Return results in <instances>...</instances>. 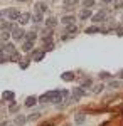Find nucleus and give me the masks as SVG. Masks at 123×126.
Wrapping results in <instances>:
<instances>
[{"mask_svg":"<svg viewBox=\"0 0 123 126\" xmlns=\"http://www.w3.org/2000/svg\"><path fill=\"white\" fill-rule=\"evenodd\" d=\"M123 7V0H116L115 2V9H122Z\"/></svg>","mask_w":123,"mask_h":126,"instance_id":"nucleus-25","label":"nucleus"},{"mask_svg":"<svg viewBox=\"0 0 123 126\" xmlns=\"http://www.w3.org/2000/svg\"><path fill=\"white\" fill-rule=\"evenodd\" d=\"M2 97H3L5 101H12V103H14L15 93H14V91H3V93H2Z\"/></svg>","mask_w":123,"mask_h":126,"instance_id":"nucleus-5","label":"nucleus"},{"mask_svg":"<svg viewBox=\"0 0 123 126\" xmlns=\"http://www.w3.org/2000/svg\"><path fill=\"white\" fill-rule=\"evenodd\" d=\"M44 54H46V50H36L34 56H32V59H34V61H42Z\"/></svg>","mask_w":123,"mask_h":126,"instance_id":"nucleus-12","label":"nucleus"},{"mask_svg":"<svg viewBox=\"0 0 123 126\" xmlns=\"http://www.w3.org/2000/svg\"><path fill=\"white\" fill-rule=\"evenodd\" d=\"M34 22H36V24H41V22H42V12H36V15H34Z\"/></svg>","mask_w":123,"mask_h":126,"instance_id":"nucleus-18","label":"nucleus"},{"mask_svg":"<svg viewBox=\"0 0 123 126\" xmlns=\"http://www.w3.org/2000/svg\"><path fill=\"white\" fill-rule=\"evenodd\" d=\"M89 17H91V10H89V9L81 10V14H79V19H81V20H86V19H89Z\"/></svg>","mask_w":123,"mask_h":126,"instance_id":"nucleus-10","label":"nucleus"},{"mask_svg":"<svg viewBox=\"0 0 123 126\" xmlns=\"http://www.w3.org/2000/svg\"><path fill=\"white\" fill-rule=\"evenodd\" d=\"M36 10H37V12H46V10H47V5H46V3H37V5H36Z\"/></svg>","mask_w":123,"mask_h":126,"instance_id":"nucleus-19","label":"nucleus"},{"mask_svg":"<svg viewBox=\"0 0 123 126\" xmlns=\"http://www.w3.org/2000/svg\"><path fill=\"white\" fill-rule=\"evenodd\" d=\"M25 121H27V118H25V116H17V118H15V126L25 125Z\"/></svg>","mask_w":123,"mask_h":126,"instance_id":"nucleus-14","label":"nucleus"},{"mask_svg":"<svg viewBox=\"0 0 123 126\" xmlns=\"http://www.w3.org/2000/svg\"><path fill=\"white\" fill-rule=\"evenodd\" d=\"M100 78H101V79H108V78H110V74H108V72H101Z\"/></svg>","mask_w":123,"mask_h":126,"instance_id":"nucleus-29","label":"nucleus"},{"mask_svg":"<svg viewBox=\"0 0 123 126\" xmlns=\"http://www.w3.org/2000/svg\"><path fill=\"white\" fill-rule=\"evenodd\" d=\"M19 59H20V56L17 54V52H15V54H12V57H10V61H14V62H17Z\"/></svg>","mask_w":123,"mask_h":126,"instance_id":"nucleus-26","label":"nucleus"},{"mask_svg":"<svg viewBox=\"0 0 123 126\" xmlns=\"http://www.w3.org/2000/svg\"><path fill=\"white\" fill-rule=\"evenodd\" d=\"M83 5H84L86 9H91V7L95 5V0H84V2H83Z\"/></svg>","mask_w":123,"mask_h":126,"instance_id":"nucleus-20","label":"nucleus"},{"mask_svg":"<svg viewBox=\"0 0 123 126\" xmlns=\"http://www.w3.org/2000/svg\"><path fill=\"white\" fill-rule=\"evenodd\" d=\"M0 29L14 32V30H15V25H14V22H2V24H0Z\"/></svg>","mask_w":123,"mask_h":126,"instance_id":"nucleus-4","label":"nucleus"},{"mask_svg":"<svg viewBox=\"0 0 123 126\" xmlns=\"http://www.w3.org/2000/svg\"><path fill=\"white\" fill-rule=\"evenodd\" d=\"M29 20H30V14H29V12L20 14V17H19V22H20V24H27Z\"/></svg>","mask_w":123,"mask_h":126,"instance_id":"nucleus-11","label":"nucleus"},{"mask_svg":"<svg viewBox=\"0 0 123 126\" xmlns=\"http://www.w3.org/2000/svg\"><path fill=\"white\" fill-rule=\"evenodd\" d=\"M32 47H34V40H25L24 46H22V50L24 52H29V50H32Z\"/></svg>","mask_w":123,"mask_h":126,"instance_id":"nucleus-7","label":"nucleus"},{"mask_svg":"<svg viewBox=\"0 0 123 126\" xmlns=\"http://www.w3.org/2000/svg\"><path fill=\"white\" fill-rule=\"evenodd\" d=\"M36 103H37V97H36V96H30V97H27V101H25V106L32 108Z\"/></svg>","mask_w":123,"mask_h":126,"instance_id":"nucleus-13","label":"nucleus"},{"mask_svg":"<svg viewBox=\"0 0 123 126\" xmlns=\"http://www.w3.org/2000/svg\"><path fill=\"white\" fill-rule=\"evenodd\" d=\"M56 24H57V20H56V19H47V22H46V25H47L49 29H51V27H54Z\"/></svg>","mask_w":123,"mask_h":126,"instance_id":"nucleus-21","label":"nucleus"},{"mask_svg":"<svg viewBox=\"0 0 123 126\" xmlns=\"http://www.w3.org/2000/svg\"><path fill=\"white\" fill-rule=\"evenodd\" d=\"M61 22H62L64 25H73V22H74V17H73V15H64V17L61 19Z\"/></svg>","mask_w":123,"mask_h":126,"instance_id":"nucleus-8","label":"nucleus"},{"mask_svg":"<svg viewBox=\"0 0 123 126\" xmlns=\"http://www.w3.org/2000/svg\"><path fill=\"white\" fill-rule=\"evenodd\" d=\"M20 67H22V69H27V67H29V61H25V62H20Z\"/></svg>","mask_w":123,"mask_h":126,"instance_id":"nucleus-28","label":"nucleus"},{"mask_svg":"<svg viewBox=\"0 0 123 126\" xmlns=\"http://www.w3.org/2000/svg\"><path fill=\"white\" fill-rule=\"evenodd\" d=\"M19 2H24V0H19Z\"/></svg>","mask_w":123,"mask_h":126,"instance_id":"nucleus-34","label":"nucleus"},{"mask_svg":"<svg viewBox=\"0 0 123 126\" xmlns=\"http://www.w3.org/2000/svg\"><path fill=\"white\" fill-rule=\"evenodd\" d=\"M61 97H62V94H61L59 91H51V93H46L44 96H41V97H39V101H42V103H46V101L59 103V101H61Z\"/></svg>","mask_w":123,"mask_h":126,"instance_id":"nucleus-1","label":"nucleus"},{"mask_svg":"<svg viewBox=\"0 0 123 126\" xmlns=\"http://www.w3.org/2000/svg\"><path fill=\"white\" fill-rule=\"evenodd\" d=\"M0 39H2V40L9 39V32H3V34H0Z\"/></svg>","mask_w":123,"mask_h":126,"instance_id":"nucleus-27","label":"nucleus"},{"mask_svg":"<svg viewBox=\"0 0 123 126\" xmlns=\"http://www.w3.org/2000/svg\"><path fill=\"white\" fill-rule=\"evenodd\" d=\"M116 34H118V35H123V27H120V29H118V32H116Z\"/></svg>","mask_w":123,"mask_h":126,"instance_id":"nucleus-30","label":"nucleus"},{"mask_svg":"<svg viewBox=\"0 0 123 126\" xmlns=\"http://www.w3.org/2000/svg\"><path fill=\"white\" fill-rule=\"evenodd\" d=\"M81 96H84V89L83 87H76L73 91V99H79Z\"/></svg>","mask_w":123,"mask_h":126,"instance_id":"nucleus-6","label":"nucleus"},{"mask_svg":"<svg viewBox=\"0 0 123 126\" xmlns=\"http://www.w3.org/2000/svg\"><path fill=\"white\" fill-rule=\"evenodd\" d=\"M0 126H7V123H5V121H2V123H0Z\"/></svg>","mask_w":123,"mask_h":126,"instance_id":"nucleus-32","label":"nucleus"},{"mask_svg":"<svg viewBox=\"0 0 123 126\" xmlns=\"http://www.w3.org/2000/svg\"><path fill=\"white\" fill-rule=\"evenodd\" d=\"M61 79H62V81H73V79H74V74H73V72H64V74L61 76Z\"/></svg>","mask_w":123,"mask_h":126,"instance_id":"nucleus-16","label":"nucleus"},{"mask_svg":"<svg viewBox=\"0 0 123 126\" xmlns=\"http://www.w3.org/2000/svg\"><path fill=\"white\" fill-rule=\"evenodd\" d=\"M104 3H110V2H113V0H103Z\"/></svg>","mask_w":123,"mask_h":126,"instance_id":"nucleus-33","label":"nucleus"},{"mask_svg":"<svg viewBox=\"0 0 123 126\" xmlns=\"http://www.w3.org/2000/svg\"><path fill=\"white\" fill-rule=\"evenodd\" d=\"M84 119H86L84 114H81V113H78V114H76V123H78V125H83V123H84Z\"/></svg>","mask_w":123,"mask_h":126,"instance_id":"nucleus-17","label":"nucleus"},{"mask_svg":"<svg viewBox=\"0 0 123 126\" xmlns=\"http://www.w3.org/2000/svg\"><path fill=\"white\" fill-rule=\"evenodd\" d=\"M108 86L111 87V89H118V87L122 86V84H120V82H118V81H111V82H110V84H108Z\"/></svg>","mask_w":123,"mask_h":126,"instance_id":"nucleus-24","label":"nucleus"},{"mask_svg":"<svg viewBox=\"0 0 123 126\" xmlns=\"http://www.w3.org/2000/svg\"><path fill=\"white\" fill-rule=\"evenodd\" d=\"M104 17H106V10H100L98 14L93 15V22H103Z\"/></svg>","mask_w":123,"mask_h":126,"instance_id":"nucleus-3","label":"nucleus"},{"mask_svg":"<svg viewBox=\"0 0 123 126\" xmlns=\"http://www.w3.org/2000/svg\"><path fill=\"white\" fill-rule=\"evenodd\" d=\"M12 37H14V39H22V37H24V32L20 29H15L12 32Z\"/></svg>","mask_w":123,"mask_h":126,"instance_id":"nucleus-15","label":"nucleus"},{"mask_svg":"<svg viewBox=\"0 0 123 126\" xmlns=\"http://www.w3.org/2000/svg\"><path fill=\"white\" fill-rule=\"evenodd\" d=\"M118 78H120V79H123V69L120 71V74H118Z\"/></svg>","mask_w":123,"mask_h":126,"instance_id":"nucleus-31","label":"nucleus"},{"mask_svg":"<svg viewBox=\"0 0 123 126\" xmlns=\"http://www.w3.org/2000/svg\"><path fill=\"white\" fill-rule=\"evenodd\" d=\"M25 39H27V40H34V39H36V30H30L27 35H25Z\"/></svg>","mask_w":123,"mask_h":126,"instance_id":"nucleus-23","label":"nucleus"},{"mask_svg":"<svg viewBox=\"0 0 123 126\" xmlns=\"http://www.w3.org/2000/svg\"><path fill=\"white\" fill-rule=\"evenodd\" d=\"M7 17H9L10 22H12V20L19 19V17H20V14H19V10H15V9H9V10H7Z\"/></svg>","mask_w":123,"mask_h":126,"instance_id":"nucleus-2","label":"nucleus"},{"mask_svg":"<svg viewBox=\"0 0 123 126\" xmlns=\"http://www.w3.org/2000/svg\"><path fill=\"white\" fill-rule=\"evenodd\" d=\"M96 32H100V29L93 25V27H89V29H86V34H96Z\"/></svg>","mask_w":123,"mask_h":126,"instance_id":"nucleus-22","label":"nucleus"},{"mask_svg":"<svg viewBox=\"0 0 123 126\" xmlns=\"http://www.w3.org/2000/svg\"><path fill=\"white\" fill-rule=\"evenodd\" d=\"M78 3V0H64V9H74Z\"/></svg>","mask_w":123,"mask_h":126,"instance_id":"nucleus-9","label":"nucleus"}]
</instances>
